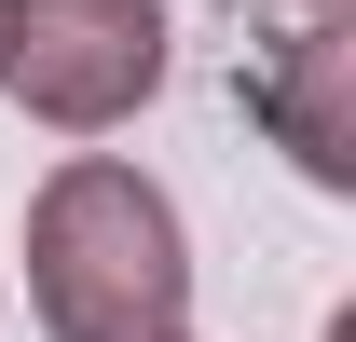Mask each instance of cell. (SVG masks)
<instances>
[{"label":"cell","mask_w":356,"mask_h":342,"mask_svg":"<svg viewBox=\"0 0 356 342\" xmlns=\"http://www.w3.org/2000/svg\"><path fill=\"white\" fill-rule=\"evenodd\" d=\"M329 14H343V0H329Z\"/></svg>","instance_id":"cell-5"},{"label":"cell","mask_w":356,"mask_h":342,"mask_svg":"<svg viewBox=\"0 0 356 342\" xmlns=\"http://www.w3.org/2000/svg\"><path fill=\"white\" fill-rule=\"evenodd\" d=\"M247 110L315 192H356V28L329 0H302L274 42H247Z\"/></svg>","instance_id":"cell-3"},{"label":"cell","mask_w":356,"mask_h":342,"mask_svg":"<svg viewBox=\"0 0 356 342\" xmlns=\"http://www.w3.org/2000/svg\"><path fill=\"white\" fill-rule=\"evenodd\" d=\"M0 83L28 96V124L110 137L165 96V0H14V55Z\"/></svg>","instance_id":"cell-2"},{"label":"cell","mask_w":356,"mask_h":342,"mask_svg":"<svg viewBox=\"0 0 356 342\" xmlns=\"http://www.w3.org/2000/svg\"><path fill=\"white\" fill-rule=\"evenodd\" d=\"M28 301H42L55 342H178V315H192L178 206L110 151L55 165L42 206H28Z\"/></svg>","instance_id":"cell-1"},{"label":"cell","mask_w":356,"mask_h":342,"mask_svg":"<svg viewBox=\"0 0 356 342\" xmlns=\"http://www.w3.org/2000/svg\"><path fill=\"white\" fill-rule=\"evenodd\" d=\"M0 55H14V0H0Z\"/></svg>","instance_id":"cell-4"}]
</instances>
